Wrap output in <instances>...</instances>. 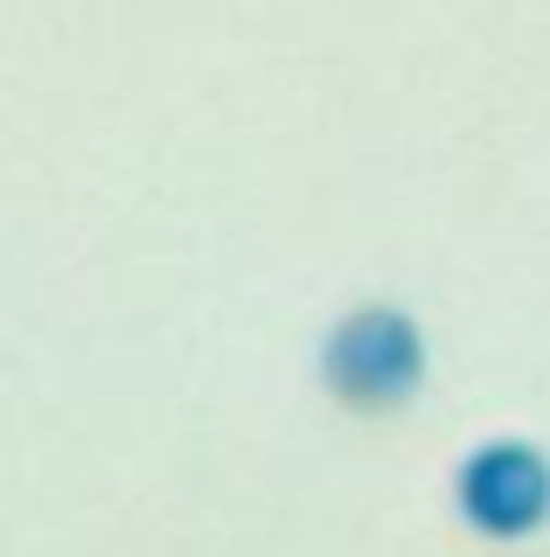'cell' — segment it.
<instances>
[{
    "label": "cell",
    "instance_id": "7a4b0ae2",
    "mask_svg": "<svg viewBox=\"0 0 550 557\" xmlns=\"http://www.w3.org/2000/svg\"><path fill=\"white\" fill-rule=\"evenodd\" d=\"M453 516L480 544H529L550 530V453L523 432L480 440L453 467Z\"/></svg>",
    "mask_w": 550,
    "mask_h": 557
},
{
    "label": "cell",
    "instance_id": "6da1fadb",
    "mask_svg": "<svg viewBox=\"0 0 550 557\" xmlns=\"http://www.w3.org/2000/svg\"><path fill=\"white\" fill-rule=\"evenodd\" d=\"M425 376H433V342H425L411 307L363 300L321 335V391L341 411L390 418V411L418 405Z\"/></svg>",
    "mask_w": 550,
    "mask_h": 557
}]
</instances>
